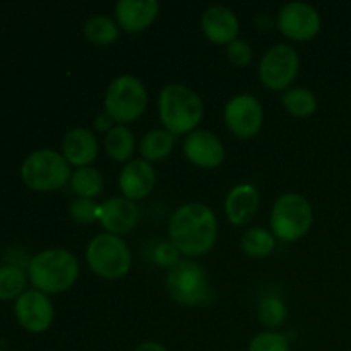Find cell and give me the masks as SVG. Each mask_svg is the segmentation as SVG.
Instances as JSON below:
<instances>
[{"label": "cell", "instance_id": "cell-1", "mask_svg": "<svg viewBox=\"0 0 351 351\" xmlns=\"http://www.w3.org/2000/svg\"><path fill=\"white\" fill-rule=\"evenodd\" d=\"M170 240L185 256H202L215 245L218 221L211 209L201 202H191L177 209L168 225Z\"/></svg>", "mask_w": 351, "mask_h": 351}, {"label": "cell", "instance_id": "cell-2", "mask_svg": "<svg viewBox=\"0 0 351 351\" xmlns=\"http://www.w3.org/2000/svg\"><path fill=\"white\" fill-rule=\"evenodd\" d=\"M79 274L77 259L64 249H50L29 261L27 276L38 291L62 293L75 283Z\"/></svg>", "mask_w": 351, "mask_h": 351}, {"label": "cell", "instance_id": "cell-3", "mask_svg": "<svg viewBox=\"0 0 351 351\" xmlns=\"http://www.w3.org/2000/svg\"><path fill=\"white\" fill-rule=\"evenodd\" d=\"M158 108L165 129L173 136L194 130L204 115L202 99L182 84L165 86L160 93Z\"/></svg>", "mask_w": 351, "mask_h": 351}, {"label": "cell", "instance_id": "cell-4", "mask_svg": "<svg viewBox=\"0 0 351 351\" xmlns=\"http://www.w3.org/2000/svg\"><path fill=\"white\" fill-rule=\"evenodd\" d=\"M71 165L53 149L33 151L21 167V178L36 192L58 191L71 180Z\"/></svg>", "mask_w": 351, "mask_h": 351}, {"label": "cell", "instance_id": "cell-5", "mask_svg": "<svg viewBox=\"0 0 351 351\" xmlns=\"http://www.w3.org/2000/svg\"><path fill=\"white\" fill-rule=\"evenodd\" d=\"M86 261L95 274L105 280L125 276L132 266V254L119 235L99 233L89 242Z\"/></svg>", "mask_w": 351, "mask_h": 351}, {"label": "cell", "instance_id": "cell-6", "mask_svg": "<svg viewBox=\"0 0 351 351\" xmlns=\"http://www.w3.org/2000/svg\"><path fill=\"white\" fill-rule=\"evenodd\" d=\"M147 105V93L143 82L134 75L113 79L105 95V113L119 123L139 119Z\"/></svg>", "mask_w": 351, "mask_h": 351}, {"label": "cell", "instance_id": "cell-7", "mask_svg": "<svg viewBox=\"0 0 351 351\" xmlns=\"http://www.w3.org/2000/svg\"><path fill=\"white\" fill-rule=\"evenodd\" d=\"M314 221L312 206L300 194H283L274 202L271 228L274 237L283 242H295L311 230Z\"/></svg>", "mask_w": 351, "mask_h": 351}, {"label": "cell", "instance_id": "cell-8", "mask_svg": "<svg viewBox=\"0 0 351 351\" xmlns=\"http://www.w3.org/2000/svg\"><path fill=\"white\" fill-rule=\"evenodd\" d=\"M167 290L182 305H201L211 297L208 276L194 261H180L167 274Z\"/></svg>", "mask_w": 351, "mask_h": 351}, {"label": "cell", "instance_id": "cell-9", "mask_svg": "<svg viewBox=\"0 0 351 351\" xmlns=\"http://www.w3.org/2000/svg\"><path fill=\"white\" fill-rule=\"evenodd\" d=\"M298 65H300V58L293 47L276 45V47L269 48L261 60V82L274 91L287 89L297 77Z\"/></svg>", "mask_w": 351, "mask_h": 351}, {"label": "cell", "instance_id": "cell-10", "mask_svg": "<svg viewBox=\"0 0 351 351\" xmlns=\"http://www.w3.org/2000/svg\"><path fill=\"white\" fill-rule=\"evenodd\" d=\"M263 106L252 95H239L225 106V122L235 136L254 137L263 127Z\"/></svg>", "mask_w": 351, "mask_h": 351}, {"label": "cell", "instance_id": "cell-11", "mask_svg": "<svg viewBox=\"0 0 351 351\" xmlns=\"http://www.w3.org/2000/svg\"><path fill=\"white\" fill-rule=\"evenodd\" d=\"M278 27L290 40L307 41L321 29V17L308 3L290 2L278 14Z\"/></svg>", "mask_w": 351, "mask_h": 351}, {"label": "cell", "instance_id": "cell-12", "mask_svg": "<svg viewBox=\"0 0 351 351\" xmlns=\"http://www.w3.org/2000/svg\"><path fill=\"white\" fill-rule=\"evenodd\" d=\"M14 314L26 331L43 332L53 322V305L43 291L27 290L16 300Z\"/></svg>", "mask_w": 351, "mask_h": 351}, {"label": "cell", "instance_id": "cell-13", "mask_svg": "<svg viewBox=\"0 0 351 351\" xmlns=\"http://www.w3.org/2000/svg\"><path fill=\"white\" fill-rule=\"evenodd\" d=\"M184 153L199 168H216L225 160L223 143L208 130H194L184 143Z\"/></svg>", "mask_w": 351, "mask_h": 351}, {"label": "cell", "instance_id": "cell-14", "mask_svg": "<svg viewBox=\"0 0 351 351\" xmlns=\"http://www.w3.org/2000/svg\"><path fill=\"white\" fill-rule=\"evenodd\" d=\"M139 211L134 201L127 197L106 199L98 211V219L103 228L112 235L127 233L136 226Z\"/></svg>", "mask_w": 351, "mask_h": 351}, {"label": "cell", "instance_id": "cell-15", "mask_svg": "<svg viewBox=\"0 0 351 351\" xmlns=\"http://www.w3.org/2000/svg\"><path fill=\"white\" fill-rule=\"evenodd\" d=\"M202 31L216 45H230L239 34V19L228 7L213 5L204 10L201 19Z\"/></svg>", "mask_w": 351, "mask_h": 351}, {"label": "cell", "instance_id": "cell-16", "mask_svg": "<svg viewBox=\"0 0 351 351\" xmlns=\"http://www.w3.org/2000/svg\"><path fill=\"white\" fill-rule=\"evenodd\" d=\"M154 182H156V173L153 165L146 160L129 161L120 171V189L130 201L146 197L153 191Z\"/></svg>", "mask_w": 351, "mask_h": 351}, {"label": "cell", "instance_id": "cell-17", "mask_svg": "<svg viewBox=\"0 0 351 351\" xmlns=\"http://www.w3.org/2000/svg\"><path fill=\"white\" fill-rule=\"evenodd\" d=\"M158 10L160 3L156 0H120L115 5V16L123 29L139 33L156 19Z\"/></svg>", "mask_w": 351, "mask_h": 351}, {"label": "cell", "instance_id": "cell-18", "mask_svg": "<svg viewBox=\"0 0 351 351\" xmlns=\"http://www.w3.org/2000/svg\"><path fill=\"white\" fill-rule=\"evenodd\" d=\"M62 154L69 165L84 168L98 156V141L88 129H72L62 141Z\"/></svg>", "mask_w": 351, "mask_h": 351}, {"label": "cell", "instance_id": "cell-19", "mask_svg": "<svg viewBox=\"0 0 351 351\" xmlns=\"http://www.w3.org/2000/svg\"><path fill=\"white\" fill-rule=\"evenodd\" d=\"M257 208H259V192L249 184L237 185L235 189H232L225 202L226 218L237 226L249 223L256 215Z\"/></svg>", "mask_w": 351, "mask_h": 351}, {"label": "cell", "instance_id": "cell-20", "mask_svg": "<svg viewBox=\"0 0 351 351\" xmlns=\"http://www.w3.org/2000/svg\"><path fill=\"white\" fill-rule=\"evenodd\" d=\"M106 154L115 161H125L132 156L136 149V139L134 134L127 127L117 125L106 132L105 137Z\"/></svg>", "mask_w": 351, "mask_h": 351}, {"label": "cell", "instance_id": "cell-21", "mask_svg": "<svg viewBox=\"0 0 351 351\" xmlns=\"http://www.w3.org/2000/svg\"><path fill=\"white\" fill-rule=\"evenodd\" d=\"M175 146V136L168 130H151L141 141V154L146 161H158L167 158Z\"/></svg>", "mask_w": 351, "mask_h": 351}, {"label": "cell", "instance_id": "cell-22", "mask_svg": "<svg viewBox=\"0 0 351 351\" xmlns=\"http://www.w3.org/2000/svg\"><path fill=\"white\" fill-rule=\"evenodd\" d=\"M84 34L91 43L106 47L119 40V26L113 19L106 16H93L86 21Z\"/></svg>", "mask_w": 351, "mask_h": 351}, {"label": "cell", "instance_id": "cell-23", "mask_svg": "<svg viewBox=\"0 0 351 351\" xmlns=\"http://www.w3.org/2000/svg\"><path fill=\"white\" fill-rule=\"evenodd\" d=\"M71 185L72 191L82 199H93L96 195H99L105 187V180H103V175L99 173L96 168L84 167L77 168L74 171V175L71 177Z\"/></svg>", "mask_w": 351, "mask_h": 351}, {"label": "cell", "instance_id": "cell-24", "mask_svg": "<svg viewBox=\"0 0 351 351\" xmlns=\"http://www.w3.org/2000/svg\"><path fill=\"white\" fill-rule=\"evenodd\" d=\"M26 288V273L16 264L0 266V302L14 300L24 293Z\"/></svg>", "mask_w": 351, "mask_h": 351}, {"label": "cell", "instance_id": "cell-25", "mask_svg": "<svg viewBox=\"0 0 351 351\" xmlns=\"http://www.w3.org/2000/svg\"><path fill=\"white\" fill-rule=\"evenodd\" d=\"M276 247V242H274V235L266 228H250L249 232L243 235L242 239V249L247 256L250 257H267Z\"/></svg>", "mask_w": 351, "mask_h": 351}, {"label": "cell", "instance_id": "cell-26", "mask_svg": "<svg viewBox=\"0 0 351 351\" xmlns=\"http://www.w3.org/2000/svg\"><path fill=\"white\" fill-rule=\"evenodd\" d=\"M281 101L287 106L288 112L295 117H308L315 112L317 108V99L311 89L305 88H295L288 89L283 96Z\"/></svg>", "mask_w": 351, "mask_h": 351}, {"label": "cell", "instance_id": "cell-27", "mask_svg": "<svg viewBox=\"0 0 351 351\" xmlns=\"http://www.w3.org/2000/svg\"><path fill=\"white\" fill-rule=\"evenodd\" d=\"M249 351H290V343L287 336L280 332H261L250 341Z\"/></svg>", "mask_w": 351, "mask_h": 351}, {"label": "cell", "instance_id": "cell-28", "mask_svg": "<svg viewBox=\"0 0 351 351\" xmlns=\"http://www.w3.org/2000/svg\"><path fill=\"white\" fill-rule=\"evenodd\" d=\"M287 317V308L280 298H266L259 307V319L269 328H278Z\"/></svg>", "mask_w": 351, "mask_h": 351}, {"label": "cell", "instance_id": "cell-29", "mask_svg": "<svg viewBox=\"0 0 351 351\" xmlns=\"http://www.w3.org/2000/svg\"><path fill=\"white\" fill-rule=\"evenodd\" d=\"M98 211L99 206H96L93 199L79 197L71 204V218L81 225H89L95 219H98Z\"/></svg>", "mask_w": 351, "mask_h": 351}, {"label": "cell", "instance_id": "cell-30", "mask_svg": "<svg viewBox=\"0 0 351 351\" xmlns=\"http://www.w3.org/2000/svg\"><path fill=\"white\" fill-rule=\"evenodd\" d=\"M226 53H228L232 64H235L237 67H243V65H247L252 60V48H250V45L245 40H239V38L228 45Z\"/></svg>", "mask_w": 351, "mask_h": 351}, {"label": "cell", "instance_id": "cell-31", "mask_svg": "<svg viewBox=\"0 0 351 351\" xmlns=\"http://www.w3.org/2000/svg\"><path fill=\"white\" fill-rule=\"evenodd\" d=\"M178 254L180 252H178V249L171 242L161 243V245H158L156 252H154V261L163 267H173L175 264L180 263Z\"/></svg>", "mask_w": 351, "mask_h": 351}, {"label": "cell", "instance_id": "cell-32", "mask_svg": "<svg viewBox=\"0 0 351 351\" xmlns=\"http://www.w3.org/2000/svg\"><path fill=\"white\" fill-rule=\"evenodd\" d=\"M112 122H113V120L110 119V117L106 115V113H101V115L96 117L95 125H96V129L101 130V132H108V130L112 129Z\"/></svg>", "mask_w": 351, "mask_h": 351}, {"label": "cell", "instance_id": "cell-33", "mask_svg": "<svg viewBox=\"0 0 351 351\" xmlns=\"http://www.w3.org/2000/svg\"><path fill=\"white\" fill-rule=\"evenodd\" d=\"M136 351H167V350H165V346L160 345V343L146 341V343H141V345L136 348Z\"/></svg>", "mask_w": 351, "mask_h": 351}]
</instances>
